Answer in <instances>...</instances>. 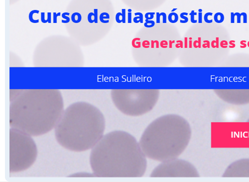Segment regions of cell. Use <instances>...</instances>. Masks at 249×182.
Listing matches in <instances>:
<instances>
[{
    "instance_id": "3",
    "label": "cell",
    "mask_w": 249,
    "mask_h": 182,
    "mask_svg": "<svg viewBox=\"0 0 249 182\" xmlns=\"http://www.w3.org/2000/svg\"><path fill=\"white\" fill-rule=\"evenodd\" d=\"M159 91L155 89H116L112 92L113 103L118 110L128 116H142L154 109Z\"/></svg>"
},
{
    "instance_id": "10",
    "label": "cell",
    "mask_w": 249,
    "mask_h": 182,
    "mask_svg": "<svg viewBox=\"0 0 249 182\" xmlns=\"http://www.w3.org/2000/svg\"><path fill=\"white\" fill-rule=\"evenodd\" d=\"M246 41L245 40H243V41H240V44H241L240 48H242V49L246 48L247 45L246 44Z\"/></svg>"
},
{
    "instance_id": "9",
    "label": "cell",
    "mask_w": 249,
    "mask_h": 182,
    "mask_svg": "<svg viewBox=\"0 0 249 182\" xmlns=\"http://www.w3.org/2000/svg\"><path fill=\"white\" fill-rule=\"evenodd\" d=\"M241 15V16L243 17V23H247V14L245 13H242Z\"/></svg>"
},
{
    "instance_id": "8",
    "label": "cell",
    "mask_w": 249,
    "mask_h": 182,
    "mask_svg": "<svg viewBox=\"0 0 249 182\" xmlns=\"http://www.w3.org/2000/svg\"><path fill=\"white\" fill-rule=\"evenodd\" d=\"M209 15H212V13H207L204 16V20L205 21H206V23H212V21H213V20L211 19V20H209L208 19V17Z\"/></svg>"
},
{
    "instance_id": "7",
    "label": "cell",
    "mask_w": 249,
    "mask_h": 182,
    "mask_svg": "<svg viewBox=\"0 0 249 182\" xmlns=\"http://www.w3.org/2000/svg\"><path fill=\"white\" fill-rule=\"evenodd\" d=\"M228 45V42L226 41H225V40L221 41V43H220V46L222 48H227Z\"/></svg>"
},
{
    "instance_id": "16",
    "label": "cell",
    "mask_w": 249,
    "mask_h": 182,
    "mask_svg": "<svg viewBox=\"0 0 249 182\" xmlns=\"http://www.w3.org/2000/svg\"><path fill=\"white\" fill-rule=\"evenodd\" d=\"M247 46L248 47H249V41H248V42Z\"/></svg>"
},
{
    "instance_id": "6",
    "label": "cell",
    "mask_w": 249,
    "mask_h": 182,
    "mask_svg": "<svg viewBox=\"0 0 249 182\" xmlns=\"http://www.w3.org/2000/svg\"><path fill=\"white\" fill-rule=\"evenodd\" d=\"M219 37H216V41H213L211 43V47L213 48H219Z\"/></svg>"
},
{
    "instance_id": "1",
    "label": "cell",
    "mask_w": 249,
    "mask_h": 182,
    "mask_svg": "<svg viewBox=\"0 0 249 182\" xmlns=\"http://www.w3.org/2000/svg\"><path fill=\"white\" fill-rule=\"evenodd\" d=\"M91 156L93 170L102 177L140 178L147 168V158L139 142L123 131L103 136L94 147Z\"/></svg>"
},
{
    "instance_id": "11",
    "label": "cell",
    "mask_w": 249,
    "mask_h": 182,
    "mask_svg": "<svg viewBox=\"0 0 249 182\" xmlns=\"http://www.w3.org/2000/svg\"><path fill=\"white\" fill-rule=\"evenodd\" d=\"M204 43H204L203 45V48H210V42H209V41H204Z\"/></svg>"
},
{
    "instance_id": "4",
    "label": "cell",
    "mask_w": 249,
    "mask_h": 182,
    "mask_svg": "<svg viewBox=\"0 0 249 182\" xmlns=\"http://www.w3.org/2000/svg\"><path fill=\"white\" fill-rule=\"evenodd\" d=\"M199 177L194 167L178 158L162 162L152 171V178H194Z\"/></svg>"
},
{
    "instance_id": "5",
    "label": "cell",
    "mask_w": 249,
    "mask_h": 182,
    "mask_svg": "<svg viewBox=\"0 0 249 182\" xmlns=\"http://www.w3.org/2000/svg\"><path fill=\"white\" fill-rule=\"evenodd\" d=\"M214 21L217 23H221L224 20V16L223 14L220 13H216L214 16Z\"/></svg>"
},
{
    "instance_id": "12",
    "label": "cell",
    "mask_w": 249,
    "mask_h": 182,
    "mask_svg": "<svg viewBox=\"0 0 249 182\" xmlns=\"http://www.w3.org/2000/svg\"><path fill=\"white\" fill-rule=\"evenodd\" d=\"M235 42V41H234V40H231V41H229V44L231 45V46H230L229 48H234L235 47L236 45L234 43Z\"/></svg>"
},
{
    "instance_id": "13",
    "label": "cell",
    "mask_w": 249,
    "mask_h": 182,
    "mask_svg": "<svg viewBox=\"0 0 249 182\" xmlns=\"http://www.w3.org/2000/svg\"><path fill=\"white\" fill-rule=\"evenodd\" d=\"M235 14L237 16V23H241V15L239 14V13H235Z\"/></svg>"
},
{
    "instance_id": "2",
    "label": "cell",
    "mask_w": 249,
    "mask_h": 182,
    "mask_svg": "<svg viewBox=\"0 0 249 182\" xmlns=\"http://www.w3.org/2000/svg\"><path fill=\"white\" fill-rule=\"evenodd\" d=\"M191 137L190 126L185 119L167 114L151 122L138 142L147 158L162 163L178 158L188 145Z\"/></svg>"
},
{
    "instance_id": "15",
    "label": "cell",
    "mask_w": 249,
    "mask_h": 182,
    "mask_svg": "<svg viewBox=\"0 0 249 182\" xmlns=\"http://www.w3.org/2000/svg\"><path fill=\"white\" fill-rule=\"evenodd\" d=\"M198 48H201V38H200V37H199V38H198Z\"/></svg>"
},
{
    "instance_id": "14",
    "label": "cell",
    "mask_w": 249,
    "mask_h": 182,
    "mask_svg": "<svg viewBox=\"0 0 249 182\" xmlns=\"http://www.w3.org/2000/svg\"><path fill=\"white\" fill-rule=\"evenodd\" d=\"M235 14H234L233 13H231V23H235Z\"/></svg>"
}]
</instances>
